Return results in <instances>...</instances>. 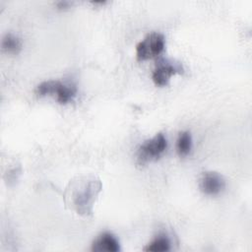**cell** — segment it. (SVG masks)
<instances>
[{"mask_svg":"<svg viewBox=\"0 0 252 252\" xmlns=\"http://www.w3.org/2000/svg\"><path fill=\"white\" fill-rule=\"evenodd\" d=\"M93 251H108L117 252L120 250V245L118 240L111 233H102L99 235L93 243Z\"/></svg>","mask_w":252,"mask_h":252,"instance_id":"52a82bcc","label":"cell"},{"mask_svg":"<svg viewBox=\"0 0 252 252\" xmlns=\"http://www.w3.org/2000/svg\"><path fill=\"white\" fill-rule=\"evenodd\" d=\"M2 49L6 53L16 55L22 50V42L21 40L14 34L7 33L2 38Z\"/></svg>","mask_w":252,"mask_h":252,"instance_id":"ba28073f","label":"cell"},{"mask_svg":"<svg viewBox=\"0 0 252 252\" xmlns=\"http://www.w3.org/2000/svg\"><path fill=\"white\" fill-rule=\"evenodd\" d=\"M73 189V202L78 208V212L87 213L88 205L93 201L94 195L99 190V186L96 187V181H79L72 186Z\"/></svg>","mask_w":252,"mask_h":252,"instance_id":"277c9868","label":"cell"},{"mask_svg":"<svg viewBox=\"0 0 252 252\" xmlns=\"http://www.w3.org/2000/svg\"><path fill=\"white\" fill-rule=\"evenodd\" d=\"M225 186L224 179L217 172H205L200 179L201 191L209 196H215L220 194Z\"/></svg>","mask_w":252,"mask_h":252,"instance_id":"8992f818","label":"cell"},{"mask_svg":"<svg viewBox=\"0 0 252 252\" xmlns=\"http://www.w3.org/2000/svg\"><path fill=\"white\" fill-rule=\"evenodd\" d=\"M169 249H170V242L168 238L164 235L158 236L152 242L147 244V246L144 248L145 251H154V252L168 251Z\"/></svg>","mask_w":252,"mask_h":252,"instance_id":"30bf717a","label":"cell"},{"mask_svg":"<svg viewBox=\"0 0 252 252\" xmlns=\"http://www.w3.org/2000/svg\"><path fill=\"white\" fill-rule=\"evenodd\" d=\"M182 68L177 64L173 63L169 60H160L157 63L156 68L153 72V81L158 87L166 86L170 80V78L177 74L181 73Z\"/></svg>","mask_w":252,"mask_h":252,"instance_id":"5b68a950","label":"cell"},{"mask_svg":"<svg viewBox=\"0 0 252 252\" xmlns=\"http://www.w3.org/2000/svg\"><path fill=\"white\" fill-rule=\"evenodd\" d=\"M192 148V137L189 132L184 131L179 133L177 142H176V150L177 154L180 157H186Z\"/></svg>","mask_w":252,"mask_h":252,"instance_id":"9c48e42d","label":"cell"},{"mask_svg":"<svg viewBox=\"0 0 252 252\" xmlns=\"http://www.w3.org/2000/svg\"><path fill=\"white\" fill-rule=\"evenodd\" d=\"M164 48V37L158 32L149 33L136 46V56L139 61L148 60L159 55Z\"/></svg>","mask_w":252,"mask_h":252,"instance_id":"3957f363","label":"cell"},{"mask_svg":"<svg viewBox=\"0 0 252 252\" xmlns=\"http://www.w3.org/2000/svg\"><path fill=\"white\" fill-rule=\"evenodd\" d=\"M35 93L38 96L53 95L59 103L65 104L74 98L76 95V89L73 86L61 83L60 81L50 80L39 84L36 87Z\"/></svg>","mask_w":252,"mask_h":252,"instance_id":"6da1fadb","label":"cell"},{"mask_svg":"<svg viewBox=\"0 0 252 252\" xmlns=\"http://www.w3.org/2000/svg\"><path fill=\"white\" fill-rule=\"evenodd\" d=\"M69 4H70V3L67 2V1H63V2L61 1V2H58V3H57V6H58L59 9H65V8L68 7Z\"/></svg>","mask_w":252,"mask_h":252,"instance_id":"8fae6325","label":"cell"},{"mask_svg":"<svg viewBox=\"0 0 252 252\" xmlns=\"http://www.w3.org/2000/svg\"><path fill=\"white\" fill-rule=\"evenodd\" d=\"M167 142L163 134L158 133L152 139L143 143L138 150V162L145 164L149 161L157 160L164 153Z\"/></svg>","mask_w":252,"mask_h":252,"instance_id":"7a4b0ae2","label":"cell"}]
</instances>
